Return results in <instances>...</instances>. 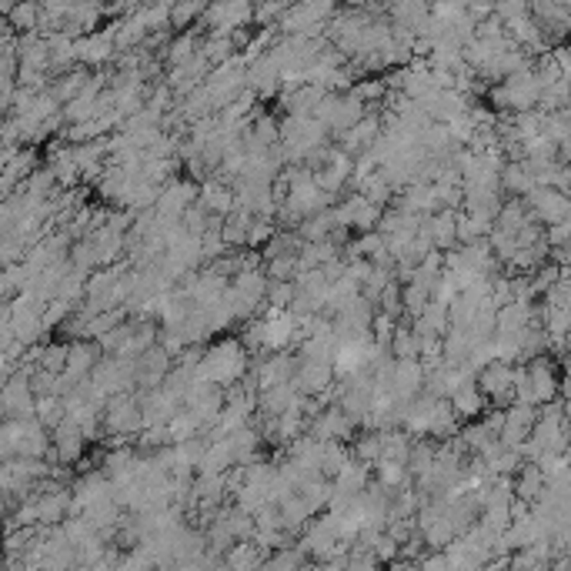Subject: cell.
<instances>
[{
	"label": "cell",
	"mask_w": 571,
	"mask_h": 571,
	"mask_svg": "<svg viewBox=\"0 0 571 571\" xmlns=\"http://www.w3.org/2000/svg\"><path fill=\"white\" fill-rule=\"evenodd\" d=\"M251 351L244 348L241 338H217L211 348L204 351V361L194 378H207L214 385H234L251 371Z\"/></svg>",
	"instance_id": "cell-1"
},
{
	"label": "cell",
	"mask_w": 571,
	"mask_h": 571,
	"mask_svg": "<svg viewBox=\"0 0 571 571\" xmlns=\"http://www.w3.org/2000/svg\"><path fill=\"white\" fill-rule=\"evenodd\" d=\"M104 431L107 435H141L144 431V405L137 391H117L104 407Z\"/></svg>",
	"instance_id": "cell-2"
},
{
	"label": "cell",
	"mask_w": 571,
	"mask_h": 571,
	"mask_svg": "<svg viewBox=\"0 0 571 571\" xmlns=\"http://www.w3.org/2000/svg\"><path fill=\"white\" fill-rule=\"evenodd\" d=\"M514 378H518V368H514L512 361H488V365L478 371V387L488 395V405L492 407H512Z\"/></svg>",
	"instance_id": "cell-3"
},
{
	"label": "cell",
	"mask_w": 571,
	"mask_h": 571,
	"mask_svg": "<svg viewBox=\"0 0 571 571\" xmlns=\"http://www.w3.org/2000/svg\"><path fill=\"white\" fill-rule=\"evenodd\" d=\"M524 204H528V211H532L534 221H542L545 227L571 217V194L562 191V187L534 185L532 191L524 194Z\"/></svg>",
	"instance_id": "cell-4"
},
{
	"label": "cell",
	"mask_w": 571,
	"mask_h": 571,
	"mask_svg": "<svg viewBox=\"0 0 571 571\" xmlns=\"http://www.w3.org/2000/svg\"><path fill=\"white\" fill-rule=\"evenodd\" d=\"M54 448H50V455H48V461H54V465H78L80 458H84V451H88V441L90 438L84 435V428L74 421V418H64L54 431Z\"/></svg>",
	"instance_id": "cell-5"
},
{
	"label": "cell",
	"mask_w": 571,
	"mask_h": 571,
	"mask_svg": "<svg viewBox=\"0 0 571 571\" xmlns=\"http://www.w3.org/2000/svg\"><path fill=\"white\" fill-rule=\"evenodd\" d=\"M308 435L318 438V441H334V438H341V441H351V438L358 435V421L344 411V407L334 401V405L321 407L318 415L311 418L308 425Z\"/></svg>",
	"instance_id": "cell-6"
},
{
	"label": "cell",
	"mask_w": 571,
	"mask_h": 571,
	"mask_svg": "<svg viewBox=\"0 0 571 571\" xmlns=\"http://www.w3.org/2000/svg\"><path fill=\"white\" fill-rule=\"evenodd\" d=\"M197 197H201V181H194V177H171V181L161 187V197H157L154 211L164 214V217H181Z\"/></svg>",
	"instance_id": "cell-7"
},
{
	"label": "cell",
	"mask_w": 571,
	"mask_h": 571,
	"mask_svg": "<svg viewBox=\"0 0 571 571\" xmlns=\"http://www.w3.org/2000/svg\"><path fill=\"white\" fill-rule=\"evenodd\" d=\"M248 88L254 90L258 97H274L278 90L284 88V70H281V60L274 58L271 50L261 54L258 60L248 64Z\"/></svg>",
	"instance_id": "cell-8"
},
{
	"label": "cell",
	"mask_w": 571,
	"mask_h": 571,
	"mask_svg": "<svg viewBox=\"0 0 571 571\" xmlns=\"http://www.w3.org/2000/svg\"><path fill=\"white\" fill-rule=\"evenodd\" d=\"M524 368H528V378H532L534 395H538V405H552L562 397V375L555 368V361H548V354L524 361Z\"/></svg>",
	"instance_id": "cell-9"
},
{
	"label": "cell",
	"mask_w": 571,
	"mask_h": 571,
	"mask_svg": "<svg viewBox=\"0 0 571 571\" xmlns=\"http://www.w3.org/2000/svg\"><path fill=\"white\" fill-rule=\"evenodd\" d=\"M381 131H385V124H381V111H378V107H371V111L361 117L358 124L348 127V131L338 137V147H341V151H348L351 157H358L361 151H368V147L378 141Z\"/></svg>",
	"instance_id": "cell-10"
},
{
	"label": "cell",
	"mask_w": 571,
	"mask_h": 571,
	"mask_svg": "<svg viewBox=\"0 0 571 571\" xmlns=\"http://www.w3.org/2000/svg\"><path fill=\"white\" fill-rule=\"evenodd\" d=\"M508 88V111H532L542 100V80L534 74V68H524L518 74L504 80Z\"/></svg>",
	"instance_id": "cell-11"
},
{
	"label": "cell",
	"mask_w": 571,
	"mask_h": 571,
	"mask_svg": "<svg viewBox=\"0 0 571 571\" xmlns=\"http://www.w3.org/2000/svg\"><path fill=\"white\" fill-rule=\"evenodd\" d=\"M538 405H522L514 401L512 407H504V428H502V441L504 445H522L524 438H532L534 425H538Z\"/></svg>",
	"instance_id": "cell-12"
},
{
	"label": "cell",
	"mask_w": 571,
	"mask_h": 571,
	"mask_svg": "<svg viewBox=\"0 0 571 571\" xmlns=\"http://www.w3.org/2000/svg\"><path fill=\"white\" fill-rule=\"evenodd\" d=\"M532 14L548 40H562L571 34V7L562 0H532Z\"/></svg>",
	"instance_id": "cell-13"
},
{
	"label": "cell",
	"mask_w": 571,
	"mask_h": 571,
	"mask_svg": "<svg viewBox=\"0 0 571 571\" xmlns=\"http://www.w3.org/2000/svg\"><path fill=\"white\" fill-rule=\"evenodd\" d=\"M117 54V40H114V27L107 30H90L84 37H78V60L84 68H100Z\"/></svg>",
	"instance_id": "cell-14"
},
{
	"label": "cell",
	"mask_w": 571,
	"mask_h": 571,
	"mask_svg": "<svg viewBox=\"0 0 571 571\" xmlns=\"http://www.w3.org/2000/svg\"><path fill=\"white\" fill-rule=\"evenodd\" d=\"M334 381H338V375H334V361H311V358L298 361L294 385H298L301 395H321V391H328Z\"/></svg>",
	"instance_id": "cell-15"
},
{
	"label": "cell",
	"mask_w": 571,
	"mask_h": 571,
	"mask_svg": "<svg viewBox=\"0 0 571 571\" xmlns=\"http://www.w3.org/2000/svg\"><path fill=\"white\" fill-rule=\"evenodd\" d=\"M425 361L421 358H397L395 365V378H391V391H395L401 401H411L425 391Z\"/></svg>",
	"instance_id": "cell-16"
},
{
	"label": "cell",
	"mask_w": 571,
	"mask_h": 571,
	"mask_svg": "<svg viewBox=\"0 0 571 571\" xmlns=\"http://www.w3.org/2000/svg\"><path fill=\"white\" fill-rule=\"evenodd\" d=\"M371 111V104H365L354 90H348V94H341L338 97V104H334V114H331V121H328V131H331V137L338 141L348 127H354L361 121V117L368 114Z\"/></svg>",
	"instance_id": "cell-17"
},
{
	"label": "cell",
	"mask_w": 571,
	"mask_h": 571,
	"mask_svg": "<svg viewBox=\"0 0 571 571\" xmlns=\"http://www.w3.org/2000/svg\"><path fill=\"white\" fill-rule=\"evenodd\" d=\"M451 405H455L461 421H475V418H481L484 411L492 407L488 405V395L478 387V381H465V385L458 387L455 395H451Z\"/></svg>",
	"instance_id": "cell-18"
},
{
	"label": "cell",
	"mask_w": 571,
	"mask_h": 571,
	"mask_svg": "<svg viewBox=\"0 0 571 571\" xmlns=\"http://www.w3.org/2000/svg\"><path fill=\"white\" fill-rule=\"evenodd\" d=\"M264 562H268V552H264L254 538H241V542H234L231 548H227V555H224V568H234V571L264 568Z\"/></svg>",
	"instance_id": "cell-19"
},
{
	"label": "cell",
	"mask_w": 571,
	"mask_h": 571,
	"mask_svg": "<svg viewBox=\"0 0 571 571\" xmlns=\"http://www.w3.org/2000/svg\"><path fill=\"white\" fill-rule=\"evenodd\" d=\"M37 171V151L34 147H24L10 164H4V181H0V187H4V197L7 194H14V191H20V185L27 181L30 174Z\"/></svg>",
	"instance_id": "cell-20"
},
{
	"label": "cell",
	"mask_w": 571,
	"mask_h": 571,
	"mask_svg": "<svg viewBox=\"0 0 571 571\" xmlns=\"http://www.w3.org/2000/svg\"><path fill=\"white\" fill-rule=\"evenodd\" d=\"M197 201L211 214L227 217L234 211V187L227 181H221V177H207V181H201V197Z\"/></svg>",
	"instance_id": "cell-21"
},
{
	"label": "cell",
	"mask_w": 571,
	"mask_h": 571,
	"mask_svg": "<svg viewBox=\"0 0 571 571\" xmlns=\"http://www.w3.org/2000/svg\"><path fill=\"white\" fill-rule=\"evenodd\" d=\"M545 488H548V478H545L538 461H524V465L514 471V494L524 498V502L534 504L545 494Z\"/></svg>",
	"instance_id": "cell-22"
},
{
	"label": "cell",
	"mask_w": 571,
	"mask_h": 571,
	"mask_svg": "<svg viewBox=\"0 0 571 571\" xmlns=\"http://www.w3.org/2000/svg\"><path fill=\"white\" fill-rule=\"evenodd\" d=\"M461 431V418H458L451 397H438L435 407H431V425H428V435L445 441V438L458 435Z\"/></svg>",
	"instance_id": "cell-23"
},
{
	"label": "cell",
	"mask_w": 571,
	"mask_h": 571,
	"mask_svg": "<svg viewBox=\"0 0 571 571\" xmlns=\"http://www.w3.org/2000/svg\"><path fill=\"white\" fill-rule=\"evenodd\" d=\"M278 508H281V524H284V532H288V534H301L304 528H308L311 518H314L311 504L304 502V494H301V492L288 494V498H284Z\"/></svg>",
	"instance_id": "cell-24"
},
{
	"label": "cell",
	"mask_w": 571,
	"mask_h": 571,
	"mask_svg": "<svg viewBox=\"0 0 571 571\" xmlns=\"http://www.w3.org/2000/svg\"><path fill=\"white\" fill-rule=\"evenodd\" d=\"M371 471H375L371 465H365V461H358V458H351L348 468L334 478V492L344 494V498H354V494H361L371 484Z\"/></svg>",
	"instance_id": "cell-25"
},
{
	"label": "cell",
	"mask_w": 571,
	"mask_h": 571,
	"mask_svg": "<svg viewBox=\"0 0 571 571\" xmlns=\"http://www.w3.org/2000/svg\"><path fill=\"white\" fill-rule=\"evenodd\" d=\"M534 185H538V181H534V171L524 164V161H508V164H504L502 191L508 194V197H524Z\"/></svg>",
	"instance_id": "cell-26"
},
{
	"label": "cell",
	"mask_w": 571,
	"mask_h": 571,
	"mask_svg": "<svg viewBox=\"0 0 571 571\" xmlns=\"http://www.w3.org/2000/svg\"><path fill=\"white\" fill-rule=\"evenodd\" d=\"M428 224H431V238H435V244L441 248V251L458 248V211L455 207H441L438 214L428 217Z\"/></svg>",
	"instance_id": "cell-27"
},
{
	"label": "cell",
	"mask_w": 571,
	"mask_h": 571,
	"mask_svg": "<svg viewBox=\"0 0 571 571\" xmlns=\"http://www.w3.org/2000/svg\"><path fill=\"white\" fill-rule=\"evenodd\" d=\"M435 401H438V397L425 395V391H421L418 397H411V401H407V411H405V425H401V428H407V431H411L415 438L428 435V425H431V407H435Z\"/></svg>",
	"instance_id": "cell-28"
},
{
	"label": "cell",
	"mask_w": 571,
	"mask_h": 571,
	"mask_svg": "<svg viewBox=\"0 0 571 571\" xmlns=\"http://www.w3.org/2000/svg\"><path fill=\"white\" fill-rule=\"evenodd\" d=\"M40 20H44V7H40V0H20L14 7L7 10V24L17 34H34L40 30Z\"/></svg>",
	"instance_id": "cell-29"
},
{
	"label": "cell",
	"mask_w": 571,
	"mask_h": 571,
	"mask_svg": "<svg viewBox=\"0 0 571 571\" xmlns=\"http://www.w3.org/2000/svg\"><path fill=\"white\" fill-rule=\"evenodd\" d=\"M351 451H354V458H358V461H365V465L375 468L381 458H385V438H381V431L361 428L358 435L351 438Z\"/></svg>",
	"instance_id": "cell-30"
},
{
	"label": "cell",
	"mask_w": 571,
	"mask_h": 571,
	"mask_svg": "<svg viewBox=\"0 0 571 571\" xmlns=\"http://www.w3.org/2000/svg\"><path fill=\"white\" fill-rule=\"evenodd\" d=\"M88 80H90V70L80 64V68L68 70V74H58V78L50 80V94L58 97L60 104H68V100H74V97L80 94V90L88 88Z\"/></svg>",
	"instance_id": "cell-31"
},
{
	"label": "cell",
	"mask_w": 571,
	"mask_h": 571,
	"mask_svg": "<svg viewBox=\"0 0 571 571\" xmlns=\"http://www.w3.org/2000/svg\"><path fill=\"white\" fill-rule=\"evenodd\" d=\"M334 227H338V217H334V204H331L324 211L304 217V221L298 224V234L304 241H328L331 234H334Z\"/></svg>",
	"instance_id": "cell-32"
},
{
	"label": "cell",
	"mask_w": 571,
	"mask_h": 571,
	"mask_svg": "<svg viewBox=\"0 0 571 571\" xmlns=\"http://www.w3.org/2000/svg\"><path fill=\"white\" fill-rule=\"evenodd\" d=\"M351 458H354L351 441H341V438L324 441V455H321V471H324V478H338L341 471L348 468Z\"/></svg>",
	"instance_id": "cell-33"
},
{
	"label": "cell",
	"mask_w": 571,
	"mask_h": 571,
	"mask_svg": "<svg viewBox=\"0 0 571 571\" xmlns=\"http://www.w3.org/2000/svg\"><path fill=\"white\" fill-rule=\"evenodd\" d=\"M528 221H534V217H532V211H528L524 197H512L508 204H502V211L494 217V227H502V231H508V234H518Z\"/></svg>",
	"instance_id": "cell-34"
},
{
	"label": "cell",
	"mask_w": 571,
	"mask_h": 571,
	"mask_svg": "<svg viewBox=\"0 0 571 571\" xmlns=\"http://www.w3.org/2000/svg\"><path fill=\"white\" fill-rule=\"evenodd\" d=\"M197 50H201V44H197V37H194L191 30H177V37H171V44H167V50H164V64L167 68L187 64Z\"/></svg>",
	"instance_id": "cell-35"
},
{
	"label": "cell",
	"mask_w": 571,
	"mask_h": 571,
	"mask_svg": "<svg viewBox=\"0 0 571 571\" xmlns=\"http://www.w3.org/2000/svg\"><path fill=\"white\" fill-rule=\"evenodd\" d=\"M375 478L387 484V488H405V484H415V475H411V468L407 461H397V458H381L378 465H375Z\"/></svg>",
	"instance_id": "cell-36"
},
{
	"label": "cell",
	"mask_w": 571,
	"mask_h": 571,
	"mask_svg": "<svg viewBox=\"0 0 571 571\" xmlns=\"http://www.w3.org/2000/svg\"><path fill=\"white\" fill-rule=\"evenodd\" d=\"M167 431H171V441H187V438H194V435H204V421L197 418L194 407L185 405L171 421H167Z\"/></svg>",
	"instance_id": "cell-37"
},
{
	"label": "cell",
	"mask_w": 571,
	"mask_h": 571,
	"mask_svg": "<svg viewBox=\"0 0 571 571\" xmlns=\"http://www.w3.org/2000/svg\"><path fill=\"white\" fill-rule=\"evenodd\" d=\"M494 227V221H484L468 211H458V244H475L481 238H488Z\"/></svg>",
	"instance_id": "cell-38"
},
{
	"label": "cell",
	"mask_w": 571,
	"mask_h": 571,
	"mask_svg": "<svg viewBox=\"0 0 571 571\" xmlns=\"http://www.w3.org/2000/svg\"><path fill=\"white\" fill-rule=\"evenodd\" d=\"M391 354L395 358H421V344H418V334L411 324L397 321L395 334H391Z\"/></svg>",
	"instance_id": "cell-39"
},
{
	"label": "cell",
	"mask_w": 571,
	"mask_h": 571,
	"mask_svg": "<svg viewBox=\"0 0 571 571\" xmlns=\"http://www.w3.org/2000/svg\"><path fill=\"white\" fill-rule=\"evenodd\" d=\"M428 301H431V288H428L425 281H407L405 284V318L407 321H415V318H421L425 314V308H428Z\"/></svg>",
	"instance_id": "cell-40"
},
{
	"label": "cell",
	"mask_w": 571,
	"mask_h": 571,
	"mask_svg": "<svg viewBox=\"0 0 571 571\" xmlns=\"http://www.w3.org/2000/svg\"><path fill=\"white\" fill-rule=\"evenodd\" d=\"M24 421H27V418H7V421H4V428H0V455H4V461L20 455V441H24Z\"/></svg>",
	"instance_id": "cell-41"
},
{
	"label": "cell",
	"mask_w": 571,
	"mask_h": 571,
	"mask_svg": "<svg viewBox=\"0 0 571 571\" xmlns=\"http://www.w3.org/2000/svg\"><path fill=\"white\" fill-rule=\"evenodd\" d=\"M64 418H68V405H64V397L60 395H40L37 397V421L40 425H48L50 431H54Z\"/></svg>",
	"instance_id": "cell-42"
},
{
	"label": "cell",
	"mask_w": 571,
	"mask_h": 571,
	"mask_svg": "<svg viewBox=\"0 0 571 571\" xmlns=\"http://www.w3.org/2000/svg\"><path fill=\"white\" fill-rule=\"evenodd\" d=\"M68 351H70V341H44L40 368L54 371V375H64V371H68Z\"/></svg>",
	"instance_id": "cell-43"
},
{
	"label": "cell",
	"mask_w": 571,
	"mask_h": 571,
	"mask_svg": "<svg viewBox=\"0 0 571 571\" xmlns=\"http://www.w3.org/2000/svg\"><path fill=\"white\" fill-rule=\"evenodd\" d=\"M378 311H385V314H391V318H405V284L391 281L385 291H381V298H378Z\"/></svg>",
	"instance_id": "cell-44"
},
{
	"label": "cell",
	"mask_w": 571,
	"mask_h": 571,
	"mask_svg": "<svg viewBox=\"0 0 571 571\" xmlns=\"http://www.w3.org/2000/svg\"><path fill=\"white\" fill-rule=\"evenodd\" d=\"M70 264H74V268H84V271H97V268H100L94 238H80V241H74V248H70Z\"/></svg>",
	"instance_id": "cell-45"
},
{
	"label": "cell",
	"mask_w": 571,
	"mask_h": 571,
	"mask_svg": "<svg viewBox=\"0 0 571 571\" xmlns=\"http://www.w3.org/2000/svg\"><path fill=\"white\" fill-rule=\"evenodd\" d=\"M361 194H365V197H368V201H375V204H381V207H387V204L395 201V187L387 185L385 177L378 174V171H375V174L368 177V181H365V185L358 187Z\"/></svg>",
	"instance_id": "cell-46"
},
{
	"label": "cell",
	"mask_w": 571,
	"mask_h": 571,
	"mask_svg": "<svg viewBox=\"0 0 571 571\" xmlns=\"http://www.w3.org/2000/svg\"><path fill=\"white\" fill-rule=\"evenodd\" d=\"M351 90H354V94H358L361 100H365V104L378 107L381 100H385V97H387V90H391V88H387V80H385V78H361Z\"/></svg>",
	"instance_id": "cell-47"
},
{
	"label": "cell",
	"mask_w": 571,
	"mask_h": 571,
	"mask_svg": "<svg viewBox=\"0 0 571 571\" xmlns=\"http://www.w3.org/2000/svg\"><path fill=\"white\" fill-rule=\"evenodd\" d=\"M294 294H298V284H294V278H291V281H278V278H271L264 301H268L271 308H291Z\"/></svg>",
	"instance_id": "cell-48"
},
{
	"label": "cell",
	"mask_w": 571,
	"mask_h": 571,
	"mask_svg": "<svg viewBox=\"0 0 571 571\" xmlns=\"http://www.w3.org/2000/svg\"><path fill=\"white\" fill-rule=\"evenodd\" d=\"M448 127H451V137H455L458 147H468L471 144V137H475L478 131V121L471 117V111H465V114H458L448 121Z\"/></svg>",
	"instance_id": "cell-49"
},
{
	"label": "cell",
	"mask_w": 571,
	"mask_h": 571,
	"mask_svg": "<svg viewBox=\"0 0 571 571\" xmlns=\"http://www.w3.org/2000/svg\"><path fill=\"white\" fill-rule=\"evenodd\" d=\"M461 438H465V445L471 448V451H481V448H484V445H492V441H494V438H498V435H492V428L484 425V418H481V421H478V418H475L471 425L461 428Z\"/></svg>",
	"instance_id": "cell-50"
},
{
	"label": "cell",
	"mask_w": 571,
	"mask_h": 571,
	"mask_svg": "<svg viewBox=\"0 0 571 571\" xmlns=\"http://www.w3.org/2000/svg\"><path fill=\"white\" fill-rule=\"evenodd\" d=\"M274 234H278V221H274V217H254L251 231H248V248H258V251H261Z\"/></svg>",
	"instance_id": "cell-51"
},
{
	"label": "cell",
	"mask_w": 571,
	"mask_h": 571,
	"mask_svg": "<svg viewBox=\"0 0 571 571\" xmlns=\"http://www.w3.org/2000/svg\"><path fill=\"white\" fill-rule=\"evenodd\" d=\"M74 308H78V304H74V301H68V298H54V301H50L48 308H44V324H48V331L60 328V324H64V321L74 314Z\"/></svg>",
	"instance_id": "cell-52"
},
{
	"label": "cell",
	"mask_w": 571,
	"mask_h": 571,
	"mask_svg": "<svg viewBox=\"0 0 571 571\" xmlns=\"http://www.w3.org/2000/svg\"><path fill=\"white\" fill-rule=\"evenodd\" d=\"M268 268V278H278V281H291L298 274V254H278L271 261H264Z\"/></svg>",
	"instance_id": "cell-53"
},
{
	"label": "cell",
	"mask_w": 571,
	"mask_h": 571,
	"mask_svg": "<svg viewBox=\"0 0 571 571\" xmlns=\"http://www.w3.org/2000/svg\"><path fill=\"white\" fill-rule=\"evenodd\" d=\"M254 542L261 545L264 552H278V548L291 545V534L284 532V528H258V532H254Z\"/></svg>",
	"instance_id": "cell-54"
},
{
	"label": "cell",
	"mask_w": 571,
	"mask_h": 571,
	"mask_svg": "<svg viewBox=\"0 0 571 571\" xmlns=\"http://www.w3.org/2000/svg\"><path fill=\"white\" fill-rule=\"evenodd\" d=\"M494 14L502 20L524 17V14H532V0H498V4H494Z\"/></svg>",
	"instance_id": "cell-55"
},
{
	"label": "cell",
	"mask_w": 571,
	"mask_h": 571,
	"mask_svg": "<svg viewBox=\"0 0 571 571\" xmlns=\"http://www.w3.org/2000/svg\"><path fill=\"white\" fill-rule=\"evenodd\" d=\"M375 555L381 558V565H391L397 555H401V542H397V538H391L387 532H381L378 542H375Z\"/></svg>",
	"instance_id": "cell-56"
},
{
	"label": "cell",
	"mask_w": 571,
	"mask_h": 571,
	"mask_svg": "<svg viewBox=\"0 0 571 571\" xmlns=\"http://www.w3.org/2000/svg\"><path fill=\"white\" fill-rule=\"evenodd\" d=\"M545 238H548V244H565V241H571V217H565V221H558V224H548L545 227Z\"/></svg>",
	"instance_id": "cell-57"
},
{
	"label": "cell",
	"mask_w": 571,
	"mask_h": 571,
	"mask_svg": "<svg viewBox=\"0 0 571 571\" xmlns=\"http://www.w3.org/2000/svg\"><path fill=\"white\" fill-rule=\"evenodd\" d=\"M465 4H468V14L481 24V20L494 17V4H498V0H465Z\"/></svg>",
	"instance_id": "cell-58"
},
{
	"label": "cell",
	"mask_w": 571,
	"mask_h": 571,
	"mask_svg": "<svg viewBox=\"0 0 571 571\" xmlns=\"http://www.w3.org/2000/svg\"><path fill=\"white\" fill-rule=\"evenodd\" d=\"M558 268H571V241H565V244H555L552 248V254H548Z\"/></svg>",
	"instance_id": "cell-59"
},
{
	"label": "cell",
	"mask_w": 571,
	"mask_h": 571,
	"mask_svg": "<svg viewBox=\"0 0 571 571\" xmlns=\"http://www.w3.org/2000/svg\"><path fill=\"white\" fill-rule=\"evenodd\" d=\"M562 401L565 405H571V371H565L562 375Z\"/></svg>",
	"instance_id": "cell-60"
},
{
	"label": "cell",
	"mask_w": 571,
	"mask_h": 571,
	"mask_svg": "<svg viewBox=\"0 0 571 571\" xmlns=\"http://www.w3.org/2000/svg\"><path fill=\"white\" fill-rule=\"evenodd\" d=\"M341 4H348V7H368L371 0H341Z\"/></svg>",
	"instance_id": "cell-61"
},
{
	"label": "cell",
	"mask_w": 571,
	"mask_h": 571,
	"mask_svg": "<svg viewBox=\"0 0 571 571\" xmlns=\"http://www.w3.org/2000/svg\"><path fill=\"white\" fill-rule=\"evenodd\" d=\"M565 351H571V331H568V338H565Z\"/></svg>",
	"instance_id": "cell-62"
}]
</instances>
